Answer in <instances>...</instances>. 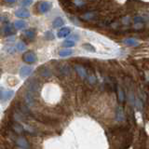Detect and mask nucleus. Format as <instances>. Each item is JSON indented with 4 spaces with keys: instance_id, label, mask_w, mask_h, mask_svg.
I'll list each match as a JSON object with an SVG mask.
<instances>
[{
    "instance_id": "nucleus-17",
    "label": "nucleus",
    "mask_w": 149,
    "mask_h": 149,
    "mask_svg": "<svg viewBox=\"0 0 149 149\" xmlns=\"http://www.w3.org/2000/svg\"><path fill=\"white\" fill-rule=\"evenodd\" d=\"M13 26L16 29H23L26 26V23L24 21H16V22L13 23Z\"/></svg>"
},
{
    "instance_id": "nucleus-5",
    "label": "nucleus",
    "mask_w": 149,
    "mask_h": 149,
    "mask_svg": "<svg viewBox=\"0 0 149 149\" xmlns=\"http://www.w3.org/2000/svg\"><path fill=\"white\" fill-rule=\"evenodd\" d=\"M35 92H32L30 90H27V92L25 94V103H27L28 106H33L35 103Z\"/></svg>"
},
{
    "instance_id": "nucleus-6",
    "label": "nucleus",
    "mask_w": 149,
    "mask_h": 149,
    "mask_svg": "<svg viewBox=\"0 0 149 149\" xmlns=\"http://www.w3.org/2000/svg\"><path fill=\"white\" fill-rule=\"evenodd\" d=\"M70 33H71V29L69 27H64L58 31L57 36L59 37V38H64V37L68 36L70 35Z\"/></svg>"
},
{
    "instance_id": "nucleus-18",
    "label": "nucleus",
    "mask_w": 149,
    "mask_h": 149,
    "mask_svg": "<svg viewBox=\"0 0 149 149\" xmlns=\"http://www.w3.org/2000/svg\"><path fill=\"white\" fill-rule=\"evenodd\" d=\"M12 129L15 131V132H17V133H22V132L24 131V128L23 126L20 125L18 123H15L13 126H12Z\"/></svg>"
},
{
    "instance_id": "nucleus-32",
    "label": "nucleus",
    "mask_w": 149,
    "mask_h": 149,
    "mask_svg": "<svg viewBox=\"0 0 149 149\" xmlns=\"http://www.w3.org/2000/svg\"><path fill=\"white\" fill-rule=\"evenodd\" d=\"M5 1L8 3H14V2H16V0H5Z\"/></svg>"
},
{
    "instance_id": "nucleus-25",
    "label": "nucleus",
    "mask_w": 149,
    "mask_h": 149,
    "mask_svg": "<svg viewBox=\"0 0 149 149\" xmlns=\"http://www.w3.org/2000/svg\"><path fill=\"white\" fill-rule=\"evenodd\" d=\"M83 48L86 49L87 51H92V52L95 51V49L92 46V45H90V44H85V45H83Z\"/></svg>"
},
{
    "instance_id": "nucleus-12",
    "label": "nucleus",
    "mask_w": 149,
    "mask_h": 149,
    "mask_svg": "<svg viewBox=\"0 0 149 149\" xmlns=\"http://www.w3.org/2000/svg\"><path fill=\"white\" fill-rule=\"evenodd\" d=\"M116 119L118 121L124 120V113L121 107H118L117 108V111H116Z\"/></svg>"
},
{
    "instance_id": "nucleus-23",
    "label": "nucleus",
    "mask_w": 149,
    "mask_h": 149,
    "mask_svg": "<svg viewBox=\"0 0 149 149\" xmlns=\"http://www.w3.org/2000/svg\"><path fill=\"white\" fill-rule=\"evenodd\" d=\"M118 101L122 103L124 101V92L121 88H118Z\"/></svg>"
},
{
    "instance_id": "nucleus-22",
    "label": "nucleus",
    "mask_w": 149,
    "mask_h": 149,
    "mask_svg": "<svg viewBox=\"0 0 149 149\" xmlns=\"http://www.w3.org/2000/svg\"><path fill=\"white\" fill-rule=\"evenodd\" d=\"M5 51L7 53H9V54H14L15 53V48L13 46H8V47H5Z\"/></svg>"
},
{
    "instance_id": "nucleus-8",
    "label": "nucleus",
    "mask_w": 149,
    "mask_h": 149,
    "mask_svg": "<svg viewBox=\"0 0 149 149\" xmlns=\"http://www.w3.org/2000/svg\"><path fill=\"white\" fill-rule=\"evenodd\" d=\"M3 34L5 36H10L15 34V30L10 25L9 23H7L3 27Z\"/></svg>"
},
{
    "instance_id": "nucleus-27",
    "label": "nucleus",
    "mask_w": 149,
    "mask_h": 149,
    "mask_svg": "<svg viewBox=\"0 0 149 149\" xmlns=\"http://www.w3.org/2000/svg\"><path fill=\"white\" fill-rule=\"evenodd\" d=\"M32 3H33V0H22V5L24 7L30 6Z\"/></svg>"
},
{
    "instance_id": "nucleus-16",
    "label": "nucleus",
    "mask_w": 149,
    "mask_h": 149,
    "mask_svg": "<svg viewBox=\"0 0 149 149\" xmlns=\"http://www.w3.org/2000/svg\"><path fill=\"white\" fill-rule=\"evenodd\" d=\"M35 36H36L35 31L32 30V29H29V30H26L25 32H24V36H25L27 39L32 40L35 37Z\"/></svg>"
},
{
    "instance_id": "nucleus-9",
    "label": "nucleus",
    "mask_w": 149,
    "mask_h": 149,
    "mask_svg": "<svg viewBox=\"0 0 149 149\" xmlns=\"http://www.w3.org/2000/svg\"><path fill=\"white\" fill-rule=\"evenodd\" d=\"M16 144H17V146H19L21 148H28V143L26 139L23 137V136H21V137H18L17 140H16Z\"/></svg>"
},
{
    "instance_id": "nucleus-24",
    "label": "nucleus",
    "mask_w": 149,
    "mask_h": 149,
    "mask_svg": "<svg viewBox=\"0 0 149 149\" xmlns=\"http://www.w3.org/2000/svg\"><path fill=\"white\" fill-rule=\"evenodd\" d=\"M45 38H47V39H49V40L54 39V35H53L52 32L48 31V32L45 33Z\"/></svg>"
},
{
    "instance_id": "nucleus-29",
    "label": "nucleus",
    "mask_w": 149,
    "mask_h": 149,
    "mask_svg": "<svg viewBox=\"0 0 149 149\" xmlns=\"http://www.w3.org/2000/svg\"><path fill=\"white\" fill-rule=\"evenodd\" d=\"M143 27V24L142 23H134V28L135 29H141Z\"/></svg>"
},
{
    "instance_id": "nucleus-31",
    "label": "nucleus",
    "mask_w": 149,
    "mask_h": 149,
    "mask_svg": "<svg viewBox=\"0 0 149 149\" xmlns=\"http://www.w3.org/2000/svg\"><path fill=\"white\" fill-rule=\"evenodd\" d=\"M136 105H137L139 108H141V107H142V105H141V103H140V101L138 100V99L136 100Z\"/></svg>"
},
{
    "instance_id": "nucleus-13",
    "label": "nucleus",
    "mask_w": 149,
    "mask_h": 149,
    "mask_svg": "<svg viewBox=\"0 0 149 149\" xmlns=\"http://www.w3.org/2000/svg\"><path fill=\"white\" fill-rule=\"evenodd\" d=\"M27 90H30V92H36L37 90V88H38V85H37V83L35 81V80H32L31 82H29L28 83V86H27Z\"/></svg>"
},
{
    "instance_id": "nucleus-28",
    "label": "nucleus",
    "mask_w": 149,
    "mask_h": 149,
    "mask_svg": "<svg viewBox=\"0 0 149 149\" xmlns=\"http://www.w3.org/2000/svg\"><path fill=\"white\" fill-rule=\"evenodd\" d=\"M23 128H24V131H28V132H34V130H33L31 127H28V126H24Z\"/></svg>"
},
{
    "instance_id": "nucleus-26",
    "label": "nucleus",
    "mask_w": 149,
    "mask_h": 149,
    "mask_svg": "<svg viewBox=\"0 0 149 149\" xmlns=\"http://www.w3.org/2000/svg\"><path fill=\"white\" fill-rule=\"evenodd\" d=\"M144 21H146V20H144V17H141V16H137V17H134V19H133L134 23H142V22H144Z\"/></svg>"
},
{
    "instance_id": "nucleus-20",
    "label": "nucleus",
    "mask_w": 149,
    "mask_h": 149,
    "mask_svg": "<svg viewBox=\"0 0 149 149\" xmlns=\"http://www.w3.org/2000/svg\"><path fill=\"white\" fill-rule=\"evenodd\" d=\"M16 49H17V51H25L26 45L23 42H22V41H20V42H18L17 45H16Z\"/></svg>"
},
{
    "instance_id": "nucleus-15",
    "label": "nucleus",
    "mask_w": 149,
    "mask_h": 149,
    "mask_svg": "<svg viewBox=\"0 0 149 149\" xmlns=\"http://www.w3.org/2000/svg\"><path fill=\"white\" fill-rule=\"evenodd\" d=\"M73 54V51L72 49H62V51H59V55L61 57H67Z\"/></svg>"
},
{
    "instance_id": "nucleus-10",
    "label": "nucleus",
    "mask_w": 149,
    "mask_h": 149,
    "mask_svg": "<svg viewBox=\"0 0 149 149\" xmlns=\"http://www.w3.org/2000/svg\"><path fill=\"white\" fill-rule=\"evenodd\" d=\"M74 69H76V71L77 73L79 74V77H82V78H85L87 77V72H86V70L85 68L83 67L82 65H79V64H77L74 66Z\"/></svg>"
},
{
    "instance_id": "nucleus-7",
    "label": "nucleus",
    "mask_w": 149,
    "mask_h": 149,
    "mask_svg": "<svg viewBox=\"0 0 149 149\" xmlns=\"http://www.w3.org/2000/svg\"><path fill=\"white\" fill-rule=\"evenodd\" d=\"M15 16H17L18 18H28L30 16V12L25 9H20L15 11Z\"/></svg>"
},
{
    "instance_id": "nucleus-19",
    "label": "nucleus",
    "mask_w": 149,
    "mask_h": 149,
    "mask_svg": "<svg viewBox=\"0 0 149 149\" xmlns=\"http://www.w3.org/2000/svg\"><path fill=\"white\" fill-rule=\"evenodd\" d=\"M63 46L65 47V48H71V47H74L76 46V43H74V40H71V39H68V40H65L63 42Z\"/></svg>"
},
{
    "instance_id": "nucleus-4",
    "label": "nucleus",
    "mask_w": 149,
    "mask_h": 149,
    "mask_svg": "<svg viewBox=\"0 0 149 149\" xmlns=\"http://www.w3.org/2000/svg\"><path fill=\"white\" fill-rule=\"evenodd\" d=\"M13 95H14L13 90H4L3 89L1 90V100H2V102H6V101L10 100Z\"/></svg>"
},
{
    "instance_id": "nucleus-3",
    "label": "nucleus",
    "mask_w": 149,
    "mask_h": 149,
    "mask_svg": "<svg viewBox=\"0 0 149 149\" xmlns=\"http://www.w3.org/2000/svg\"><path fill=\"white\" fill-rule=\"evenodd\" d=\"M32 72H33V68L30 67V66H23L20 69V76L23 78L27 77L32 74Z\"/></svg>"
},
{
    "instance_id": "nucleus-34",
    "label": "nucleus",
    "mask_w": 149,
    "mask_h": 149,
    "mask_svg": "<svg viewBox=\"0 0 149 149\" xmlns=\"http://www.w3.org/2000/svg\"><path fill=\"white\" fill-rule=\"evenodd\" d=\"M21 149H25V148H21Z\"/></svg>"
},
{
    "instance_id": "nucleus-30",
    "label": "nucleus",
    "mask_w": 149,
    "mask_h": 149,
    "mask_svg": "<svg viewBox=\"0 0 149 149\" xmlns=\"http://www.w3.org/2000/svg\"><path fill=\"white\" fill-rule=\"evenodd\" d=\"M70 37H71L72 39H76V40H78V36L77 35H72V36H70ZM71 39V40H72Z\"/></svg>"
},
{
    "instance_id": "nucleus-2",
    "label": "nucleus",
    "mask_w": 149,
    "mask_h": 149,
    "mask_svg": "<svg viewBox=\"0 0 149 149\" xmlns=\"http://www.w3.org/2000/svg\"><path fill=\"white\" fill-rule=\"evenodd\" d=\"M52 7V4L48 1H42L38 4V10L40 13H47L48 11L51 10Z\"/></svg>"
},
{
    "instance_id": "nucleus-21",
    "label": "nucleus",
    "mask_w": 149,
    "mask_h": 149,
    "mask_svg": "<svg viewBox=\"0 0 149 149\" xmlns=\"http://www.w3.org/2000/svg\"><path fill=\"white\" fill-rule=\"evenodd\" d=\"M40 73H41V74H42L43 77H49L51 74V71H49V69L48 67H42Z\"/></svg>"
},
{
    "instance_id": "nucleus-33",
    "label": "nucleus",
    "mask_w": 149,
    "mask_h": 149,
    "mask_svg": "<svg viewBox=\"0 0 149 149\" xmlns=\"http://www.w3.org/2000/svg\"><path fill=\"white\" fill-rule=\"evenodd\" d=\"M144 20H146V21H149V13L146 16V17H144Z\"/></svg>"
},
{
    "instance_id": "nucleus-11",
    "label": "nucleus",
    "mask_w": 149,
    "mask_h": 149,
    "mask_svg": "<svg viewBox=\"0 0 149 149\" xmlns=\"http://www.w3.org/2000/svg\"><path fill=\"white\" fill-rule=\"evenodd\" d=\"M123 43L129 47H137L139 45V42L134 38H126L123 40Z\"/></svg>"
},
{
    "instance_id": "nucleus-14",
    "label": "nucleus",
    "mask_w": 149,
    "mask_h": 149,
    "mask_svg": "<svg viewBox=\"0 0 149 149\" xmlns=\"http://www.w3.org/2000/svg\"><path fill=\"white\" fill-rule=\"evenodd\" d=\"M64 20L62 19V18H60V17H58V18H56L54 21H53L52 26L54 27V28H60V27H62V26L64 25Z\"/></svg>"
},
{
    "instance_id": "nucleus-1",
    "label": "nucleus",
    "mask_w": 149,
    "mask_h": 149,
    "mask_svg": "<svg viewBox=\"0 0 149 149\" xmlns=\"http://www.w3.org/2000/svg\"><path fill=\"white\" fill-rule=\"evenodd\" d=\"M23 60L27 64H34L36 61V56L33 51H26L23 55Z\"/></svg>"
}]
</instances>
